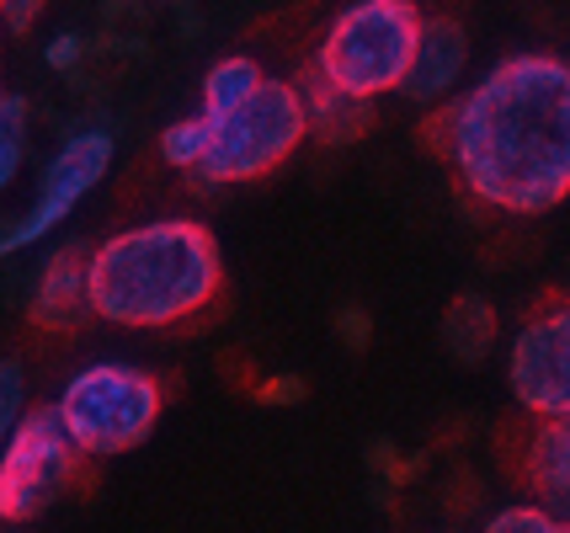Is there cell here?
<instances>
[{"instance_id":"obj_4","label":"cell","mask_w":570,"mask_h":533,"mask_svg":"<svg viewBox=\"0 0 570 533\" xmlns=\"http://www.w3.org/2000/svg\"><path fill=\"white\" fill-rule=\"evenodd\" d=\"M53 416L75 454H128L160 422V384L155 374L128 368V363H91L65 384V395L53 401Z\"/></svg>"},{"instance_id":"obj_3","label":"cell","mask_w":570,"mask_h":533,"mask_svg":"<svg viewBox=\"0 0 570 533\" xmlns=\"http://www.w3.org/2000/svg\"><path fill=\"white\" fill-rule=\"evenodd\" d=\"M416 38H422V11L411 0H363L331 22L309 70L352 102H373L405 86Z\"/></svg>"},{"instance_id":"obj_5","label":"cell","mask_w":570,"mask_h":533,"mask_svg":"<svg viewBox=\"0 0 570 533\" xmlns=\"http://www.w3.org/2000/svg\"><path fill=\"white\" fill-rule=\"evenodd\" d=\"M309 134L304 102L288 80H262L256 97L240 102L229 118L214 124V145L203 155V171L214 181H250L267 177L298 150V139Z\"/></svg>"},{"instance_id":"obj_1","label":"cell","mask_w":570,"mask_h":533,"mask_svg":"<svg viewBox=\"0 0 570 533\" xmlns=\"http://www.w3.org/2000/svg\"><path fill=\"white\" fill-rule=\"evenodd\" d=\"M448 160L480 204L544 214L570 198V65L512 53L453 102Z\"/></svg>"},{"instance_id":"obj_12","label":"cell","mask_w":570,"mask_h":533,"mask_svg":"<svg viewBox=\"0 0 570 533\" xmlns=\"http://www.w3.org/2000/svg\"><path fill=\"white\" fill-rule=\"evenodd\" d=\"M298 102H304V118H309V134H321L331 145H342V139H357L363 128H368V102H352L342 97L336 86H325L315 70L294 86Z\"/></svg>"},{"instance_id":"obj_11","label":"cell","mask_w":570,"mask_h":533,"mask_svg":"<svg viewBox=\"0 0 570 533\" xmlns=\"http://www.w3.org/2000/svg\"><path fill=\"white\" fill-rule=\"evenodd\" d=\"M522 470H528V485L539 496V512L570 523V416L566 422H544L533 432Z\"/></svg>"},{"instance_id":"obj_20","label":"cell","mask_w":570,"mask_h":533,"mask_svg":"<svg viewBox=\"0 0 570 533\" xmlns=\"http://www.w3.org/2000/svg\"><path fill=\"white\" fill-rule=\"evenodd\" d=\"M38 0H0V27H11V32H22V27L38 22Z\"/></svg>"},{"instance_id":"obj_13","label":"cell","mask_w":570,"mask_h":533,"mask_svg":"<svg viewBox=\"0 0 570 533\" xmlns=\"http://www.w3.org/2000/svg\"><path fill=\"white\" fill-rule=\"evenodd\" d=\"M262 80L267 76H262L250 59H240V53H235V59H219V65L203 76V118H208V124L229 118L240 102L256 97V86H262Z\"/></svg>"},{"instance_id":"obj_21","label":"cell","mask_w":570,"mask_h":533,"mask_svg":"<svg viewBox=\"0 0 570 533\" xmlns=\"http://www.w3.org/2000/svg\"><path fill=\"white\" fill-rule=\"evenodd\" d=\"M298 395H304V384H294V379H273L262 389V401H298Z\"/></svg>"},{"instance_id":"obj_8","label":"cell","mask_w":570,"mask_h":533,"mask_svg":"<svg viewBox=\"0 0 570 533\" xmlns=\"http://www.w3.org/2000/svg\"><path fill=\"white\" fill-rule=\"evenodd\" d=\"M507 379H512V395L533 416L566 422L570 416V305L549 309V315H539V320H528L518 330Z\"/></svg>"},{"instance_id":"obj_7","label":"cell","mask_w":570,"mask_h":533,"mask_svg":"<svg viewBox=\"0 0 570 533\" xmlns=\"http://www.w3.org/2000/svg\"><path fill=\"white\" fill-rule=\"evenodd\" d=\"M107 166H112V134L107 128H86V134H70L59 155L49 160V171H43V193H38V204L27 208L17 225L0 235V256L22 251L32 240H43L49 229L65 225V214H70L101 177H107Z\"/></svg>"},{"instance_id":"obj_2","label":"cell","mask_w":570,"mask_h":533,"mask_svg":"<svg viewBox=\"0 0 570 533\" xmlns=\"http://www.w3.org/2000/svg\"><path fill=\"white\" fill-rule=\"evenodd\" d=\"M219 246L198 219H149L86 256L91 315L112 326H176L219 294Z\"/></svg>"},{"instance_id":"obj_19","label":"cell","mask_w":570,"mask_h":533,"mask_svg":"<svg viewBox=\"0 0 570 533\" xmlns=\"http://www.w3.org/2000/svg\"><path fill=\"white\" fill-rule=\"evenodd\" d=\"M80 53H86V43H80L75 32H59L49 49H43V59H49V70H75V65H80Z\"/></svg>"},{"instance_id":"obj_15","label":"cell","mask_w":570,"mask_h":533,"mask_svg":"<svg viewBox=\"0 0 570 533\" xmlns=\"http://www.w3.org/2000/svg\"><path fill=\"white\" fill-rule=\"evenodd\" d=\"M208 145H214V124L208 118H181V124H171L166 134H160V155L171 160L176 171H193V166H203V155H208Z\"/></svg>"},{"instance_id":"obj_9","label":"cell","mask_w":570,"mask_h":533,"mask_svg":"<svg viewBox=\"0 0 570 533\" xmlns=\"http://www.w3.org/2000/svg\"><path fill=\"white\" fill-rule=\"evenodd\" d=\"M464 59H470L464 27L453 17H422V38H416V53H411V70H405L400 91L411 102H443L464 76Z\"/></svg>"},{"instance_id":"obj_16","label":"cell","mask_w":570,"mask_h":533,"mask_svg":"<svg viewBox=\"0 0 570 533\" xmlns=\"http://www.w3.org/2000/svg\"><path fill=\"white\" fill-rule=\"evenodd\" d=\"M27 155V102L22 97H0V193L17 181Z\"/></svg>"},{"instance_id":"obj_17","label":"cell","mask_w":570,"mask_h":533,"mask_svg":"<svg viewBox=\"0 0 570 533\" xmlns=\"http://www.w3.org/2000/svg\"><path fill=\"white\" fill-rule=\"evenodd\" d=\"M27 374L17 357H0V443L17 432V422L27 416Z\"/></svg>"},{"instance_id":"obj_6","label":"cell","mask_w":570,"mask_h":533,"mask_svg":"<svg viewBox=\"0 0 570 533\" xmlns=\"http://www.w3.org/2000/svg\"><path fill=\"white\" fill-rule=\"evenodd\" d=\"M75 448L53 406L27 411L17 432L0 443V517L6 523H27L49 507L53 496L70 485L75 475Z\"/></svg>"},{"instance_id":"obj_18","label":"cell","mask_w":570,"mask_h":533,"mask_svg":"<svg viewBox=\"0 0 570 533\" xmlns=\"http://www.w3.org/2000/svg\"><path fill=\"white\" fill-rule=\"evenodd\" d=\"M485 533H570V523H560V517H549L539 507H507L485 523Z\"/></svg>"},{"instance_id":"obj_14","label":"cell","mask_w":570,"mask_h":533,"mask_svg":"<svg viewBox=\"0 0 570 533\" xmlns=\"http://www.w3.org/2000/svg\"><path fill=\"white\" fill-rule=\"evenodd\" d=\"M443 336H448V347H453L459 357H485L491 336H497V309L485 305V299H474V294H464V299H453V305H448Z\"/></svg>"},{"instance_id":"obj_10","label":"cell","mask_w":570,"mask_h":533,"mask_svg":"<svg viewBox=\"0 0 570 533\" xmlns=\"http://www.w3.org/2000/svg\"><path fill=\"white\" fill-rule=\"evenodd\" d=\"M86 315H91V299H86V256L70 246V251L49 256L43 278L32 288V326L75 330Z\"/></svg>"},{"instance_id":"obj_22","label":"cell","mask_w":570,"mask_h":533,"mask_svg":"<svg viewBox=\"0 0 570 533\" xmlns=\"http://www.w3.org/2000/svg\"><path fill=\"white\" fill-rule=\"evenodd\" d=\"M0 97H6V91H0Z\"/></svg>"}]
</instances>
